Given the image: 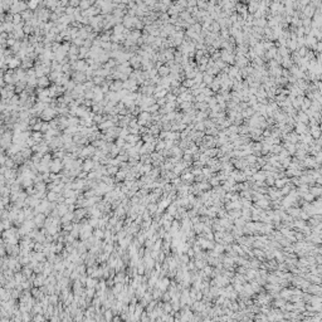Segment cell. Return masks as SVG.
Segmentation results:
<instances>
[{"label":"cell","instance_id":"8fae6325","mask_svg":"<svg viewBox=\"0 0 322 322\" xmlns=\"http://www.w3.org/2000/svg\"><path fill=\"white\" fill-rule=\"evenodd\" d=\"M14 160L11 159V157H8V159H6V161H5V164H4V166L6 167V169H11L13 166H14Z\"/></svg>","mask_w":322,"mask_h":322},{"label":"cell","instance_id":"7a4b0ae2","mask_svg":"<svg viewBox=\"0 0 322 322\" xmlns=\"http://www.w3.org/2000/svg\"><path fill=\"white\" fill-rule=\"evenodd\" d=\"M121 89H123V82L122 81H113L110 84V91L111 92H120Z\"/></svg>","mask_w":322,"mask_h":322},{"label":"cell","instance_id":"ba28073f","mask_svg":"<svg viewBox=\"0 0 322 322\" xmlns=\"http://www.w3.org/2000/svg\"><path fill=\"white\" fill-rule=\"evenodd\" d=\"M159 73L160 76H161V78H164V77H167L169 74H170V68L167 67V66H161L160 67V69H159Z\"/></svg>","mask_w":322,"mask_h":322},{"label":"cell","instance_id":"6da1fadb","mask_svg":"<svg viewBox=\"0 0 322 322\" xmlns=\"http://www.w3.org/2000/svg\"><path fill=\"white\" fill-rule=\"evenodd\" d=\"M4 82L6 84H11L14 86L17 83V80H15V74H14V70L11 69H8L6 72L4 73Z\"/></svg>","mask_w":322,"mask_h":322},{"label":"cell","instance_id":"4fadbf2b","mask_svg":"<svg viewBox=\"0 0 322 322\" xmlns=\"http://www.w3.org/2000/svg\"><path fill=\"white\" fill-rule=\"evenodd\" d=\"M116 146H117L118 148H120V147H122V146H125V140L120 137V139L117 140V142H116Z\"/></svg>","mask_w":322,"mask_h":322},{"label":"cell","instance_id":"9c48e42d","mask_svg":"<svg viewBox=\"0 0 322 322\" xmlns=\"http://www.w3.org/2000/svg\"><path fill=\"white\" fill-rule=\"evenodd\" d=\"M11 15H13V24H14V25L23 23V19H21V15H20V14H11Z\"/></svg>","mask_w":322,"mask_h":322},{"label":"cell","instance_id":"8992f818","mask_svg":"<svg viewBox=\"0 0 322 322\" xmlns=\"http://www.w3.org/2000/svg\"><path fill=\"white\" fill-rule=\"evenodd\" d=\"M20 15H21V19H23V20H27V21H29L30 19H33L34 14H33V11H32V10L27 9V10H24L23 13H21Z\"/></svg>","mask_w":322,"mask_h":322},{"label":"cell","instance_id":"277c9868","mask_svg":"<svg viewBox=\"0 0 322 322\" xmlns=\"http://www.w3.org/2000/svg\"><path fill=\"white\" fill-rule=\"evenodd\" d=\"M49 167H51V170L53 171V173H57V171H59L61 167H62V160H61V159H54V160L51 162Z\"/></svg>","mask_w":322,"mask_h":322},{"label":"cell","instance_id":"30bf717a","mask_svg":"<svg viewBox=\"0 0 322 322\" xmlns=\"http://www.w3.org/2000/svg\"><path fill=\"white\" fill-rule=\"evenodd\" d=\"M83 167L86 170L92 169V167H93V160H92V159H87V160H86V162L83 164Z\"/></svg>","mask_w":322,"mask_h":322},{"label":"cell","instance_id":"3957f363","mask_svg":"<svg viewBox=\"0 0 322 322\" xmlns=\"http://www.w3.org/2000/svg\"><path fill=\"white\" fill-rule=\"evenodd\" d=\"M49 83H51V81H49V78L48 76H43L40 78H37V86L39 88H45L49 86Z\"/></svg>","mask_w":322,"mask_h":322},{"label":"cell","instance_id":"7c38bea8","mask_svg":"<svg viewBox=\"0 0 322 322\" xmlns=\"http://www.w3.org/2000/svg\"><path fill=\"white\" fill-rule=\"evenodd\" d=\"M15 42H17V40H15V39H14L13 37H10V35H9V38H8V40H6V45H9V47L11 48V47H13L14 44H15Z\"/></svg>","mask_w":322,"mask_h":322},{"label":"cell","instance_id":"52a82bcc","mask_svg":"<svg viewBox=\"0 0 322 322\" xmlns=\"http://www.w3.org/2000/svg\"><path fill=\"white\" fill-rule=\"evenodd\" d=\"M307 132V126H306V123H301V122H298L297 123V126H296V133H298V135H303V133H306Z\"/></svg>","mask_w":322,"mask_h":322},{"label":"cell","instance_id":"5b68a950","mask_svg":"<svg viewBox=\"0 0 322 322\" xmlns=\"http://www.w3.org/2000/svg\"><path fill=\"white\" fill-rule=\"evenodd\" d=\"M125 30H126V28L122 24H116L113 27V35H122Z\"/></svg>","mask_w":322,"mask_h":322},{"label":"cell","instance_id":"5bb4252c","mask_svg":"<svg viewBox=\"0 0 322 322\" xmlns=\"http://www.w3.org/2000/svg\"><path fill=\"white\" fill-rule=\"evenodd\" d=\"M188 6H196V2H189Z\"/></svg>","mask_w":322,"mask_h":322}]
</instances>
